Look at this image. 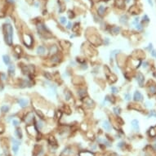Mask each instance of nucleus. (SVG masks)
<instances>
[{
  "instance_id": "nucleus-19",
  "label": "nucleus",
  "mask_w": 156,
  "mask_h": 156,
  "mask_svg": "<svg viewBox=\"0 0 156 156\" xmlns=\"http://www.w3.org/2000/svg\"><path fill=\"white\" fill-rule=\"evenodd\" d=\"M105 11H106V8L104 6L101 5V6H100L99 8H98V13H99V15H100V16L104 15Z\"/></svg>"
},
{
  "instance_id": "nucleus-34",
  "label": "nucleus",
  "mask_w": 156,
  "mask_h": 156,
  "mask_svg": "<svg viewBox=\"0 0 156 156\" xmlns=\"http://www.w3.org/2000/svg\"><path fill=\"white\" fill-rule=\"evenodd\" d=\"M37 126H38V127L39 128V129H41V128L43 127V123L41 122V121H38V123H37Z\"/></svg>"
},
{
  "instance_id": "nucleus-33",
  "label": "nucleus",
  "mask_w": 156,
  "mask_h": 156,
  "mask_svg": "<svg viewBox=\"0 0 156 156\" xmlns=\"http://www.w3.org/2000/svg\"><path fill=\"white\" fill-rule=\"evenodd\" d=\"M124 98H125L126 100H131V96H130V94H128V93H126V94L124 95Z\"/></svg>"
},
{
  "instance_id": "nucleus-21",
  "label": "nucleus",
  "mask_w": 156,
  "mask_h": 156,
  "mask_svg": "<svg viewBox=\"0 0 156 156\" xmlns=\"http://www.w3.org/2000/svg\"><path fill=\"white\" fill-rule=\"evenodd\" d=\"M111 31H112V33H113V34H119V33L120 28H119V27H118V26H114L113 28L111 29Z\"/></svg>"
},
{
  "instance_id": "nucleus-10",
  "label": "nucleus",
  "mask_w": 156,
  "mask_h": 156,
  "mask_svg": "<svg viewBox=\"0 0 156 156\" xmlns=\"http://www.w3.org/2000/svg\"><path fill=\"white\" fill-rule=\"evenodd\" d=\"M71 153L70 148V147H66L65 149H64V150L62 151V153L61 154V156H69Z\"/></svg>"
},
{
  "instance_id": "nucleus-11",
  "label": "nucleus",
  "mask_w": 156,
  "mask_h": 156,
  "mask_svg": "<svg viewBox=\"0 0 156 156\" xmlns=\"http://www.w3.org/2000/svg\"><path fill=\"white\" fill-rule=\"evenodd\" d=\"M45 51H46V48L43 46H39L37 48V53L39 55H43L45 53Z\"/></svg>"
},
{
  "instance_id": "nucleus-26",
  "label": "nucleus",
  "mask_w": 156,
  "mask_h": 156,
  "mask_svg": "<svg viewBox=\"0 0 156 156\" xmlns=\"http://www.w3.org/2000/svg\"><path fill=\"white\" fill-rule=\"evenodd\" d=\"M114 114H116V115H119V114L121 113V110H120L119 107H114Z\"/></svg>"
},
{
  "instance_id": "nucleus-41",
  "label": "nucleus",
  "mask_w": 156,
  "mask_h": 156,
  "mask_svg": "<svg viewBox=\"0 0 156 156\" xmlns=\"http://www.w3.org/2000/svg\"><path fill=\"white\" fill-rule=\"evenodd\" d=\"M66 28H67V29H71V28H72V24H71V22H69V23H68Z\"/></svg>"
},
{
  "instance_id": "nucleus-14",
  "label": "nucleus",
  "mask_w": 156,
  "mask_h": 156,
  "mask_svg": "<svg viewBox=\"0 0 156 156\" xmlns=\"http://www.w3.org/2000/svg\"><path fill=\"white\" fill-rule=\"evenodd\" d=\"M15 134L18 139H21L22 137H23L22 132H21V130H20V128H16V131H15Z\"/></svg>"
},
{
  "instance_id": "nucleus-35",
  "label": "nucleus",
  "mask_w": 156,
  "mask_h": 156,
  "mask_svg": "<svg viewBox=\"0 0 156 156\" xmlns=\"http://www.w3.org/2000/svg\"><path fill=\"white\" fill-rule=\"evenodd\" d=\"M12 124L14 126H18L19 125V121L18 120H16V119H13L12 120Z\"/></svg>"
},
{
  "instance_id": "nucleus-29",
  "label": "nucleus",
  "mask_w": 156,
  "mask_h": 156,
  "mask_svg": "<svg viewBox=\"0 0 156 156\" xmlns=\"http://www.w3.org/2000/svg\"><path fill=\"white\" fill-rule=\"evenodd\" d=\"M51 61H53V62H58L59 61V57L56 55H53V57H51Z\"/></svg>"
},
{
  "instance_id": "nucleus-7",
  "label": "nucleus",
  "mask_w": 156,
  "mask_h": 156,
  "mask_svg": "<svg viewBox=\"0 0 156 156\" xmlns=\"http://www.w3.org/2000/svg\"><path fill=\"white\" fill-rule=\"evenodd\" d=\"M57 51H58V47L57 46H56V45H51V46L49 48V53L51 55H56L57 53Z\"/></svg>"
},
{
  "instance_id": "nucleus-22",
  "label": "nucleus",
  "mask_w": 156,
  "mask_h": 156,
  "mask_svg": "<svg viewBox=\"0 0 156 156\" xmlns=\"http://www.w3.org/2000/svg\"><path fill=\"white\" fill-rule=\"evenodd\" d=\"M9 109H10V107L8 106H1V111L3 113H7L9 110Z\"/></svg>"
},
{
  "instance_id": "nucleus-43",
  "label": "nucleus",
  "mask_w": 156,
  "mask_h": 156,
  "mask_svg": "<svg viewBox=\"0 0 156 156\" xmlns=\"http://www.w3.org/2000/svg\"><path fill=\"white\" fill-rule=\"evenodd\" d=\"M124 144H125L124 142H120V143H119V145H118V146L121 148V147L123 146V145H124Z\"/></svg>"
},
{
  "instance_id": "nucleus-42",
  "label": "nucleus",
  "mask_w": 156,
  "mask_h": 156,
  "mask_svg": "<svg viewBox=\"0 0 156 156\" xmlns=\"http://www.w3.org/2000/svg\"><path fill=\"white\" fill-rule=\"evenodd\" d=\"M147 49L150 51H151V50H152V43H150L149 44V47H147Z\"/></svg>"
},
{
  "instance_id": "nucleus-40",
  "label": "nucleus",
  "mask_w": 156,
  "mask_h": 156,
  "mask_svg": "<svg viewBox=\"0 0 156 156\" xmlns=\"http://www.w3.org/2000/svg\"><path fill=\"white\" fill-rule=\"evenodd\" d=\"M117 120H119V122L120 123L121 125H123V121L122 119H121V118H120V117H118V118H117Z\"/></svg>"
},
{
  "instance_id": "nucleus-27",
  "label": "nucleus",
  "mask_w": 156,
  "mask_h": 156,
  "mask_svg": "<svg viewBox=\"0 0 156 156\" xmlns=\"http://www.w3.org/2000/svg\"><path fill=\"white\" fill-rule=\"evenodd\" d=\"M36 113L38 114V116H39L40 119H44V114L42 113V111H40V110H36Z\"/></svg>"
},
{
  "instance_id": "nucleus-16",
  "label": "nucleus",
  "mask_w": 156,
  "mask_h": 156,
  "mask_svg": "<svg viewBox=\"0 0 156 156\" xmlns=\"http://www.w3.org/2000/svg\"><path fill=\"white\" fill-rule=\"evenodd\" d=\"M48 141H49L50 145H57V140L55 139L54 137H50L49 138H48Z\"/></svg>"
},
{
  "instance_id": "nucleus-36",
  "label": "nucleus",
  "mask_w": 156,
  "mask_h": 156,
  "mask_svg": "<svg viewBox=\"0 0 156 156\" xmlns=\"http://www.w3.org/2000/svg\"><path fill=\"white\" fill-rule=\"evenodd\" d=\"M150 53H151V56L153 57H154V58L156 59V51H155V50H154V49H152Z\"/></svg>"
},
{
  "instance_id": "nucleus-20",
  "label": "nucleus",
  "mask_w": 156,
  "mask_h": 156,
  "mask_svg": "<svg viewBox=\"0 0 156 156\" xmlns=\"http://www.w3.org/2000/svg\"><path fill=\"white\" fill-rule=\"evenodd\" d=\"M127 20H128V18H127V16L126 15H123V16H122L120 17V22L122 24H127Z\"/></svg>"
},
{
  "instance_id": "nucleus-15",
  "label": "nucleus",
  "mask_w": 156,
  "mask_h": 156,
  "mask_svg": "<svg viewBox=\"0 0 156 156\" xmlns=\"http://www.w3.org/2000/svg\"><path fill=\"white\" fill-rule=\"evenodd\" d=\"M78 94H79V96H80L81 98H83V97H84V96L87 95V92H86L85 89H80V90H79Z\"/></svg>"
},
{
  "instance_id": "nucleus-3",
  "label": "nucleus",
  "mask_w": 156,
  "mask_h": 156,
  "mask_svg": "<svg viewBox=\"0 0 156 156\" xmlns=\"http://www.w3.org/2000/svg\"><path fill=\"white\" fill-rule=\"evenodd\" d=\"M133 100L135 101H142L143 100V96L139 91H136L133 95Z\"/></svg>"
},
{
  "instance_id": "nucleus-30",
  "label": "nucleus",
  "mask_w": 156,
  "mask_h": 156,
  "mask_svg": "<svg viewBox=\"0 0 156 156\" xmlns=\"http://www.w3.org/2000/svg\"><path fill=\"white\" fill-rule=\"evenodd\" d=\"M149 117H156L155 110H150V113H149Z\"/></svg>"
},
{
  "instance_id": "nucleus-18",
  "label": "nucleus",
  "mask_w": 156,
  "mask_h": 156,
  "mask_svg": "<svg viewBox=\"0 0 156 156\" xmlns=\"http://www.w3.org/2000/svg\"><path fill=\"white\" fill-rule=\"evenodd\" d=\"M149 91L151 92L152 94H156V85L153 84L149 87Z\"/></svg>"
},
{
  "instance_id": "nucleus-8",
  "label": "nucleus",
  "mask_w": 156,
  "mask_h": 156,
  "mask_svg": "<svg viewBox=\"0 0 156 156\" xmlns=\"http://www.w3.org/2000/svg\"><path fill=\"white\" fill-rule=\"evenodd\" d=\"M102 126L104 127V129L106 131H110V129H111V125H110V123H109V121H107V120L104 121Z\"/></svg>"
},
{
  "instance_id": "nucleus-45",
  "label": "nucleus",
  "mask_w": 156,
  "mask_h": 156,
  "mask_svg": "<svg viewBox=\"0 0 156 156\" xmlns=\"http://www.w3.org/2000/svg\"><path fill=\"white\" fill-rule=\"evenodd\" d=\"M145 104H146V106H148V107H151L152 106V103H150V102H146V103H145Z\"/></svg>"
},
{
  "instance_id": "nucleus-28",
  "label": "nucleus",
  "mask_w": 156,
  "mask_h": 156,
  "mask_svg": "<svg viewBox=\"0 0 156 156\" xmlns=\"http://www.w3.org/2000/svg\"><path fill=\"white\" fill-rule=\"evenodd\" d=\"M70 98H71V93H70V92L66 91V92H65V99H66L67 100H69Z\"/></svg>"
},
{
  "instance_id": "nucleus-38",
  "label": "nucleus",
  "mask_w": 156,
  "mask_h": 156,
  "mask_svg": "<svg viewBox=\"0 0 156 156\" xmlns=\"http://www.w3.org/2000/svg\"><path fill=\"white\" fill-rule=\"evenodd\" d=\"M136 28H137V30H142V28H143V27H142V25H141V24H137V25H136Z\"/></svg>"
},
{
  "instance_id": "nucleus-39",
  "label": "nucleus",
  "mask_w": 156,
  "mask_h": 156,
  "mask_svg": "<svg viewBox=\"0 0 156 156\" xmlns=\"http://www.w3.org/2000/svg\"><path fill=\"white\" fill-rule=\"evenodd\" d=\"M104 43H105V45H108L110 43V39H108V38H106L105 42H104Z\"/></svg>"
},
{
  "instance_id": "nucleus-37",
  "label": "nucleus",
  "mask_w": 156,
  "mask_h": 156,
  "mask_svg": "<svg viewBox=\"0 0 156 156\" xmlns=\"http://www.w3.org/2000/svg\"><path fill=\"white\" fill-rule=\"evenodd\" d=\"M143 21H146V22L150 21V19H149V17H148L146 15H145V16H143Z\"/></svg>"
},
{
  "instance_id": "nucleus-6",
  "label": "nucleus",
  "mask_w": 156,
  "mask_h": 156,
  "mask_svg": "<svg viewBox=\"0 0 156 156\" xmlns=\"http://www.w3.org/2000/svg\"><path fill=\"white\" fill-rule=\"evenodd\" d=\"M12 141H13V142H14V143H13V145H12V150H13V152H14L15 154H16L17 152H18V150H19V145H20V143H19V141H16L15 139H12Z\"/></svg>"
},
{
  "instance_id": "nucleus-44",
  "label": "nucleus",
  "mask_w": 156,
  "mask_h": 156,
  "mask_svg": "<svg viewBox=\"0 0 156 156\" xmlns=\"http://www.w3.org/2000/svg\"><path fill=\"white\" fill-rule=\"evenodd\" d=\"M147 1H148V3H149V4H150L151 7H153V1H152V0H147Z\"/></svg>"
},
{
  "instance_id": "nucleus-31",
  "label": "nucleus",
  "mask_w": 156,
  "mask_h": 156,
  "mask_svg": "<svg viewBox=\"0 0 156 156\" xmlns=\"http://www.w3.org/2000/svg\"><path fill=\"white\" fill-rule=\"evenodd\" d=\"M111 91H112V92L113 93H117V92H119V89H118L116 87H114V86H112L111 87Z\"/></svg>"
},
{
  "instance_id": "nucleus-4",
  "label": "nucleus",
  "mask_w": 156,
  "mask_h": 156,
  "mask_svg": "<svg viewBox=\"0 0 156 156\" xmlns=\"http://www.w3.org/2000/svg\"><path fill=\"white\" fill-rule=\"evenodd\" d=\"M17 102H18V104L21 108H25V107L28 106V100H26V99L20 98L17 100Z\"/></svg>"
},
{
  "instance_id": "nucleus-5",
  "label": "nucleus",
  "mask_w": 156,
  "mask_h": 156,
  "mask_svg": "<svg viewBox=\"0 0 156 156\" xmlns=\"http://www.w3.org/2000/svg\"><path fill=\"white\" fill-rule=\"evenodd\" d=\"M131 124H132V127H133V128L135 131H139V129H140L139 121H138L137 119H133V121H132Z\"/></svg>"
},
{
  "instance_id": "nucleus-17",
  "label": "nucleus",
  "mask_w": 156,
  "mask_h": 156,
  "mask_svg": "<svg viewBox=\"0 0 156 156\" xmlns=\"http://www.w3.org/2000/svg\"><path fill=\"white\" fill-rule=\"evenodd\" d=\"M26 117H27V119H25V122H27V123H30V121H32L34 119V114H33V113H29L26 115Z\"/></svg>"
},
{
  "instance_id": "nucleus-32",
  "label": "nucleus",
  "mask_w": 156,
  "mask_h": 156,
  "mask_svg": "<svg viewBox=\"0 0 156 156\" xmlns=\"http://www.w3.org/2000/svg\"><path fill=\"white\" fill-rule=\"evenodd\" d=\"M14 50H15V51H16V53H18V54L21 53V49H20V47H18V46L15 47H14Z\"/></svg>"
},
{
  "instance_id": "nucleus-1",
  "label": "nucleus",
  "mask_w": 156,
  "mask_h": 156,
  "mask_svg": "<svg viewBox=\"0 0 156 156\" xmlns=\"http://www.w3.org/2000/svg\"><path fill=\"white\" fill-rule=\"evenodd\" d=\"M12 36H13V28L10 24H8L5 26V42L9 46H12Z\"/></svg>"
},
{
  "instance_id": "nucleus-12",
  "label": "nucleus",
  "mask_w": 156,
  "mask_h": 156,
  "mask_svg": "<svg viewBox=\"0 0 156 156\" xmlns=\"http://www.w3.org/2000/svg\"><path fill=\"white\" fill-rule=\"evenodd\" d=\"M8 72L9 75H11V76L14 75V74H15V67H14V65H10L9 66H8Z\"/></svg>"
},
{
  "instance_id": "nucleus-9",
  "label": "nucleus",
  "mask_w": 156,
  "mask_h": 156,
  "mask_svg": "<svg viewBox=\"0 0 156 156\" xmlns=\"http://www.w3.org/2000/svg\"><path fill=\"white\" fill-rule=\"evenodd\" d=\"M3 61L6 65H10V63H11V59H10V57L8 56V55H3Z\"/></svg>"
},
{
  "instance_id": "nucleus-24",
  "label": "nucleus",
  "mask_w": 156,
  "mask_h": 156,
  "mask_svg": "<svg viewBox=\"0 0 156 156\" xmlns=\"http://www.w3.org/2000/svg\"><path fill=\"white\" fill-rule=\"evenodd\" d=\"M119 50H114L112 51H110V59H112L114 56H115L116 54H118L119 53Z\"/></svg>"
},
{
  "instance_id": "nucleus-2",
  "label": "nucleus",
  "mask_w": 156,
  "mask_h": 156,
  "mask_svg": "<svg viewBox=\"0 0 156 156\" xmlns=\"http://www.w3.org/2000/svg\"><path fill=\"white\" fill-rule=\"evenodd\" d=\"M137 80L138 84H139L140 87H143L144 85V82H145V77L144 75L141 74V73H138L137 75Z\"/></svg>"
},
{
  "instance_id": "nucleus-23",
  "label": "nucleus",
  "mask_w": 156,
  "mask_h": 156,
  "mask_svg": "<svg viewBox=\"0 0 156 156\" xmlns=\"http://www.w3.org/2000/svg\"><path fill=\"white\" fill-rule=\"evenodd\" d=\"M59 20H60V22L62 24V25H65V24L67 23V20H66V18H65V16H61Z\"/></svg>"
},
{
  "instance_id": "nucleus-25",
  "label": "nucleus",
  "mask_w": 156,
  "mask_h": 156,
  "mask_svg": "<svg viewBox=\"0 0 156 156\" xmlns=\"http://www.w3.org/2000/svg\"><path fill=\"white\" fill-rule=\"evenodd\" d=\"M44 76H45V78L48 79V80H51V79H53V76H51V74H50V73H48V72H45L44 73Z\"/></svg>"
},
{
  "instance_id": "nucleus-13",
  "label": "nucleus",
  "mask_w": 156,
  "mask_h": 156,
  "mask_svg": "<svg viewBox=\"0 0 156 156\" xmlns=\"http://www.w3.org/2000/svg\"><path fill=\"white\" fill-rule=\"evenodd\" d=\"M41 149H42V147L39 146V150H37V145H34V150H33V154H32V155H33V156H38V155H39V154H40Z\"/></svg>"
}]
</instances>
